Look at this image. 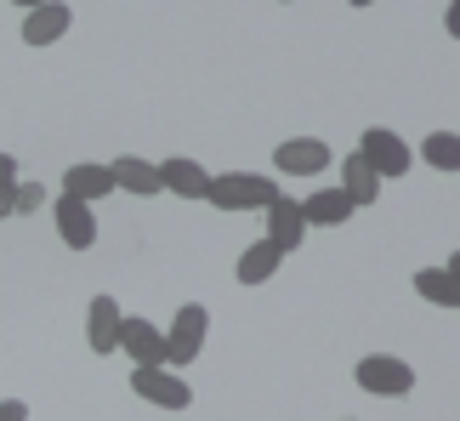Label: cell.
<instances>
[{
	"mask_svg": "<svg viewBox=\"0 0 460 421\" xmlns=\"http://www.w3.org/2000/svg\"><path fill=\"white\" fill-rule=\"evenodd\" d=\"M205 200L222 205V210H268L279 200V188L261 177V171H222V177H210Z\"/></svg>",
	"mask_w": 460,
	"mask_h": 421,
	"instance_id": "6da1fadb",
	"label": "cell"
},
{
	"mask_svg": "<svg viewBox=\"0 0 460 421\" xmlns=\"http://www.w3.org/2000/svg\"><path fill=\"white\" fill-rule=\"evenodd\" d=\"M205 330H210V313L199 302L176 308V319L165 330V364H171V371H182V364H193L205 354Z\"/></svg>",
	"mask_w": 460,
	"mask_h": 421,
	"instance_id": "7a4b0ae2",
	"label": "cell"
},
{
	"mask_svg": "<svg viewBox=\"0 0 460 421\" xmlns=\"http://www.w3.org/2000/svg\"><path fill=\"white\" fill-rule=\"evenodd\" d=\"M352 381H358L364 393H376V399H403L415 388V371L403 359H393V354H369V359L352 364Z\"/></svg>",
	"mask_w": 460,
	"mask_h": 421,
	"instance_id": "3957f363",
	"label": "cell"
},
{
	"mask_svg": "<svg viewBox=\"0 0 460 421\" xmlns=\"http://www.w3.org/2000/svg\"><path fill=\"white\" fill-rule=\"evenodd\" d=\"M131 393L148 399V405H159V410H188L193 405V388L176 381L171 364H143V371H131Z\"/></svg>",
	"mask_w": 460,
	"mask_h": 421,
	"instance_id": "277c9868",
	"label": "cell"
},
{
	"mask_svg": "<svg viewBox=\"0 0 460 421\" xmlns=\"http://www.w3.org/2000/svg\"><path fill=\"white\" fill-rule=\"evenodd\" d=\"M51 222H58V239L68 245V251H92L97 245V217H92V205L75 200V194H63L58 205H51Z\"/></svg>",
	"mask_w": 460,
	"mask_h": 421,
	"instance_id": "5b68a950",
	"label": "cell"
},
{
	"mask_svg": "<svg viewBox=\"0 0 460 421\" xmlns=\"http://www.w3.org/2000/svg\"><path fill=\"white\" fill-rule=\"evenodd\" d=\"M358 154H364L369 166H376V177H381V183H386V177H403V171H410V160H415V154L403 148V137H398V131H386V126L364 131Z\"/></svg>",
	"mask_w": 460,
	"mask_h": 421,
	"instance_id": "8992f818",
	"label": "cell"
},
{
	"mask_svg": "<svg viewBox=\"0 0 460 421\" xmlns=\"http://www.w3.org/2000/svg\"><path fill=\"white\" fill-rule=\"evenodd\" d=\"M273 166L285 171V177H318V171L330 166V143H318V137H290V143H279Z\"/></svg>",
	"mask_w": 460,
	"mask_h": 421,
	"instance_id": "52a82bcc",
	"label": "cell"
},
{
	"mask_svg": "<svg viewBox=\"0 0 460 421\" xmlns=\"http://www.w3.org/2000/svg\"><path fill=\"white\" fill-rule=\"evenodd\" d=\"M119 347L131 354L137 371H143V364H165V330L137 319V313H126V325H119Z\"/></svg>",
	"mask_w": 460,
	"mask_h": 421,
	"instance_id": "ba28073f",
	"label": "cell"
},
{
	"mask_svg": "<svg viewBox=\"0 0 460 421\" xmlns=\"http://www.w3.org/2000/svg\"><path fill=\"white\" fill-rule=\"evenodd\" d=\"M119 325H126V313H119L114 296H92V308H85V342H92V354H114Z\"/></svg>",
	"mask_w": 460,
	"mask_h": 421,
	"instance_id": "9c48e42d",
	"label": "cell"
},
{
	"mask_svg": "<svg viewBox=\"0 0 460 421\" xmlns=\"http://www.w3.org/2000/svg\"><path fill=\"white\" fill-rule=\"evenodd\" d=\"M159 188L176 200H205V188H210V171L199 160H188V154H171L165 166H159Z\"/></svg>",
	"mask_w": 460,
	"mask_h": 421,
	"instance_id": "30bf717a",
	"label": "cell"
},
{
	"mask_svg": "<svg viewBox=\"0 0 460 421\" xmlns=\"http://www.w3.org/2000/svg\"><path fill=\"white\" fill-rule=\"evenodd\" d=\"M302 239H307L302 200H285V194H279V200L268 205V245H279V251H296Z\"/></svg>",
	"mask_w": 460,
	"mask_h": 421,
	"instance_id": "8fae6325",
	"label": "cell"
},
{
	"mask_svg": "<svg viewBox=\"0 0 460 421\" xmlns=\"http://www.w3.org/2000/svg\"><path fill=\"white\" fill-rule=\"evenodd\" d=\"M68 23H75V12L63 6V0H46V6H34L23 17V46H51V40H63Z\"/></svg>",
	"mask_w": 460,
	"mask_h": 421,
	"instance_id": "7c38bea8",
	"label": "cell"
},
{
	"mask_svg": "<svg viewBox=\"0 0 460 421\" xmlns=\"http://www.w3.org/2000/svg\"><path fill=\"white\" fill-rule=\"evenodd\" d=\"M109 171H114V188H126V194H137V200L165 194V188H159V166H154V160H143V154H119Z\"/></svg>",
	"mask_w": 460,
	"mask_h": 421,
	"instance_id": "4fadbf2b",
	"label": "cell"
},
{
	"mask_svg": "<svg viewBox=\"0 0 460 421\" xmlns=\"http://www.w3.org/2000/svg\"><path fill=\"white\" fill-rule=\"evenodd\" d=\"M63 194H75V200H109L114 194V171L109 166H92V160H80V166H68V177H63Z\"/></svg>",
	"mask_w": 460,
	"mask_h": 421,
	"instance_id": "5bb4252c",
	"label": "cell"
},
{
	"mask_svg": "<svg viewBox=\"0 0 460 421\" xmlns=\"http://www.w3.org/2000/svg\"><path fill=\"white\" fill-rule=\"evenodd\" d=\"M352 205L341 188H313V200H302V217H307V228H341L347 217H352Z\"/></svg>",
	"mask_w": 460,
	"mask_h": 421,
	"instance_id": "9a60e30c",
	"label": "cell"
},
{
	"mask_svg": "<svg viewBox=\"0 0 460 421\" xmlns=\"http://www.w3.org/2000/svg\"><path fill=\"white\" fill-rule=\"evenodd\" d=\"M341 194L352 205H376L381 200V177H376V166L364 160V154H347V166H341Z\"/></svg>",
	"mask_w": 460,
	"mask_h": 421,
	"instance_id": "2e32d148",
	"label": "cell"
},
{
	"mask_svg": "<svg viewBox=\"0 0 460 421\" xmlns=\"http://www.w3.org/2000/svg\"><path fill=\"white\" fill-rule=\"evenodd\" d=\"M279 262H285V251L268 245V239H256L251 251L239 256V285H268V279L279 273Z\"/></svg>",
	"mask_w": 460,
	"mask_h": 421,
	"instance_id": "e0dca14e",
	"label": "cell"
},
{
	"mask_svg": "<svg viewBox=\"0 0 460 421\" xmlns=\"http://www.w3.org/2000/svg\"><path fill=\"white\" fill-rule=\"evenodd\" d=\"M415 291L427 296L432 308H460V279L449 268H420L415 273Z\"/></svg>",
	"mask_w": 460,
	"mask_h": 421,
	"instance_id": "ac0fdd59",
	"label": "cell"
},
{
	"mask_svg": "<svg viewBox=\"0 0 460 421\" xmlns=\"http://www.w3.org/2000/svg\"><path fill=\"white\" fill-rule=\"evenodd\" d=\"M420 160L438 166V171H460V137L455 131H432L427 143H420Z\"/></svg>",
	"mask_w": 460,
	"mask_h": 421,
	"instance_id": "d6986e66",
	"label": "cell"
},
{
	"mask_svg": "<svg viewBox=\"0 0 460 421\" xmlns=\"http://www.w3.org/2000/svg\"><path fill=\"white\" fill-rule=\"evenodd\" d=\"M12 200H17V160L0 154V217H12Z\"/></svg>",
	"mask_w": 460,
	"mask_h": 421,
	"instance_id": "ffe728a7",
	"label": "cell"
},
{
	"mask_svg": "<svg viewBox=\"0 0 460 421\" xmlns=\"http://www.w3.org/2000/svg\"><path fill=\"white\" fill-rule=\"evenodd\" d=\"M46 188L40 183H17V200H12V217H23V210H40Z\"/></svg>",
	"mask_w": 460,
	"mask_h": 421,
	"instance_id": "44dd1931",
	"label": "cell"
},
{
	"mask_svg": "<svg viewBox=\"0 0 460 421\" xmlns=\"http://www.w3.org/2000/svg\"><path fill=\"white\" fill-rule=\"evenodd\" d=\"M0 421H29V405L23 399H0Z\"/></svg>",
	"mask_w": 460,
	"mask_h": 421,
	"instance_id": "7402d4cb",
	"label": "cell"
},
{
	"mask_svg": "<svg viewBox=\"0 0 460 421\" xmlns=\"http://www.w3.org/2000/svg\"><path fill=\"white\" fill-rule=\"evenodd\" d=\"M444 29H449L455 40H460V0H449V12H444Z\"/></svg>",
	"mask_w": 460,
	"mask_h": 421,
	"instance_id": "603a6c76",
	"label": "cell"
},
{
	"mask_svg": "<svg viewBox=\"0 0 460 421\" xmlns=\"http://www.w3.org/2000/svg\"><path fill=\"white\" fill-rule=\"evenodd\" d=\"M12 6H23V12H34V6H46V0H12Z\"/></svg>",
	"mask_w": 460,
	"mask_h": 421,
	"instance_id": "cb8c5ba5",
	"label": "cell"
},
{
	"mask_svg": "<svg viewBox=\"0 0 460 421\" xmlns=\"http://www.w3.org/2000/svg\"><path fill=\"white\" fill-rule=\"evenodd\" d=\"M449 273H455V279H460V251H455V256H449Z\"/></svg>",
	"mask_w": 460,
	"mask_h": 421,
	"instance_id": "d4e9b609",
	"label": "cell"
},
{
	"mask_svg": "<svg viewBox=\"0 0 460 421\" xmlns=\"http://www.w3.org/2000/svg\"><path fill=\"white\" fill-rule=\"evenodd\" d=\"M352 6H369V0H352Z\"/></svg>",
	"mask_w": 460,
	"mask_h": 421,
	"instance_id": "484cf974",
	"label": "cell"
}]
</instances>
